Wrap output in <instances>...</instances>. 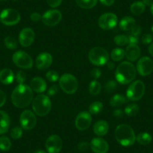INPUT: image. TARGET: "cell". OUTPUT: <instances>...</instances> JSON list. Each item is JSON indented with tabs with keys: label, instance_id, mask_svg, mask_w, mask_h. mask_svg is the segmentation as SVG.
Listing matches in <instances>:
<instances>
[{
	"label": "cell",
	"instance_id": "cell-34",
	"mask_svg": "<svg viewBox=\"0 0 153 153\" xmlns=\"http://www.w3.org/2000/svg\"><path fill=\"white\" fill-rule=\"evenodd\" d=\"M5 47L10 50H15L17 48V42L13 36H7L4 40Z\"/></svg>",
	"mask_w": 153,
	"mask_h": 153
},
{
	"label": "cell",
	"instance_id": "cell-58",
	"mask_svg": "<svg viewBox=\"0 0 153 153\" xmlns=\"http://www.w3.org/2000/svg\"><path fill=\"white\" fill-rule=\"evenodd\" d=\"M13 1H17V0H13Z\"/></svg>",
	"mask_w": 153,
	"mask_h": 153
},
{
	"label": "cell",
	"instance_id": "cell-27",
	"mask_svg": "<svg viewBox=\"0 0 153 153\" xmlns=\"http://www.w3.org/2000/svg\"><path fill=\"white\" fill-rule=\"evenodd\" d=\"M152 137L151 134L146 133V132L140 133L136 137V140L141 145H148L152 142Z\"/></svg>",
	"mask_w": 153,
	"mask_h": 153
},
{
	"label": "cell",
	"instance_id": "cell-8",
	"mask_svg": "<svg viewBox=\"0 0 153 153\" xmlns=\"http://www.w3.org/2000/svg\"><path fill=\"white\" fill-rule=\"evenodd\" d=\"M20 20V14L17 10L7 8L0 14V21L6 26H14Z\"/></svg>",
	"mask_w": 153,
	"mask_h": 153
},
{
	"label": "cell",
	"instance_id": "cell-16",
	"mask_svg": "<svg viewBox=\"0 0 153 153\" xmlns=\"http://www.w3.org/2000/svg\"><path fill=\"white\" fill-rule=\"evenodd\" d=\"M35 32L31 28H25L22 29L19 35V42L24 48L29 47L35 40Z\"/></svg>",
	"mask_w": 153,
	"mask_h": 153
},
{
	"label": "cell",
	"instance_id": "cell-26",
	"mask_svg": "<svg viewBox=\"0 0 153 153\" xmlns=\"http://www.w3.org/2000/svg\"><path fill=\"white\" fill-rule=\"evenodd\" d=\"M131 11L134 15H140L145 11L146 5L143 2H135L131 5Z\"/></svg>",
	"mask_w": 153,
	"mask_h": 153
},
{
	"label": "cell",
	"instance_id": "cell-23",
	"mask_svg": "<svg viewBox=\"0 0 153 153\" xmlns=\"http://www.w3.org/2000/svg\"><path fill=\"white\" fill-rule=\"evenodd\" d=\"M14 74L11 69L4 68L0 71V82L5 85H9L14 80Z\"/></svg>",
	"mask_w": 153,
	"mask_h": 153
},
{
	"label": "cell",
	"instance_id": "cell-28",
	"mask_svg": "<svg viewBox=\"0 0 153 153\" xmlns=\"http://www.w3.org/2000/svg\"><path fill=\"white\" fill-rule=\"evenodd\" d=\"M98 0H76V4L82 8L90 9L96 5Z\"/></svg>",
	"mask_w": 153,
	"mask_h": 153
},
{
	"label": "cell",
	"instance_id": "cell-36",
	"mask_svg": "<svg viewBox=\"0 0 153 153\" xmlns=\"http://www.w3.org/2000/svg\"><path fill=\"white\" fill-rule=\"evenodd\" d=\"M117 82L115 80H108L104 85V90L106 92H112L117 88Z\"/></svg>",
	"mask_w": 153,
	"mask_h": 153
},
{
	"label": "cell",
	"instance_id": "cell-56",
	"mask_svg": "<svg viewBox=\"0 0 153 153\" xmlns=\"http://www.w3.org/2000/svg\"><path fill=\"white\" fill-rule=\"evenodd\" d=\"M5 1H6V0H0V2H5Z\"/></svg>",
	"mask_w": 153,
	"mask_h": 153
},
{
	"label": "cell",
	"instance_id": "cell-30",
	"mask_svg": "<svg viewBox=\"0 0 153 153\" xmlns=\"http://www.w3.org/2000/svg\"><path fill=\"white\" fill-rule=\"evenodd\" d=\"M140 108L139 106L137 104H131L126 106L125 108V113L128 115V117H134L139 113Z\"/></svg>",
	"mask_w": 153,
	"mask_h": 153
},
{
	"label": "cell",
	"instance_id": "cell-25",
	"mask_svg": "<svg viewBox=\"0 0 153 153\" xmlns=\"http://www.w3.org/2000/svg\"><path fill=\"white\" fill-rule=\"evenodd\" d=\"M127 98L122 94H116L110 98V104L112 107H117L123 105L125 103L127 102Z\"/></svg>",
	"mask_w": 153,
	"mask_h": 153
},
{
	"label": "cell",
	"instance_id": "cell-5",
	"mask_svg": "<svg viewBox=\"0 0 153 153\" xmlns=\"http://www.w3.org/2000/svg\"><path fill=\"white\" fill-rule=\"evenodd\" d=\"M59 86L63 92L71 95L78 89V81L74 75L65 74L59 78Z\"/></svg>",
	"mask_w": 153,
	"mask_h": 153
},
{
	"label": "cell",
	"instance_id": "cell-6",
	"mask_svg": "<svg viewBox=\"0 0 153 153\" xmlns=\"http://www.w3.org/2000/svg\"><path fill=\"white\" fill-rule=\"evenodd\" d=\"M89 59L90 62L95 65H104L108 62V53L104 48H100V47H95L89 51Z\"/></svg>",
	"mask_w": 153,
	"mask_h": 153
},
{
	"label": "cell",
	"instance_id": "cell-50",
	"mask_svg": "<svg viewBox=\"0 0 153 153\" xmlns=\"http://www.w3.org/2000/svg\"><path fill=\"white\" fill-rule=\"evenodd\" d=\"M100 2L102 5H106V6H110V5H113L115 0H100Z\"/></svg>",
	"mask_w": 153,
	"mask_h": 153
},
{
	"label": "cell",
	"instance_id": "cell-18",
	"mask_svg": "<svg viewBox=\"0 0 153 153\" xmlns=\"http://www.w3.org/2000/svg\"><path fill=\"white\" fill-rule=\"evenodd\" d=\"M90 148L95 153H107L109 149V145L103 138L95 137L91 141Z\"/></svg>",
	"mask_w": 153,
	"mask_h": 153
},
{
	"label": "cell",
	"instance_id": "cell-37",
	"mask_svg": "<svg viewBox=\"0 0 153 153\" xmlns=\"http://www.w3.org/2000/svg\"><path fill=\"white\" fill-rule=\"evenodd\" d=\"M11 137L14 140L20 139L23 135V130L20 127H14L11 130Z\"/></svg>",
	"mask_w": 153,
	"mask_h": 153
},
{
	"label": "cell",
	"instance_id": "cell-47",
	"mask_svg": "<svg viewBox=\"0 0 153 153\" xmlns=\"http://www.w3.org/2000/svg\"><path fill=\"white\" fill-rule=\"evenodd\" d=\"M42 18V17L41 16V14H38V13L37 12L32 13V14L30 15V19L33 22H38Z\"/></svg>",
	"mask_w": 153,
	"mask_h": 153
},
{
	"label": "cell",
	"instance_id": "cell-42",
	"mask_svg": "<svg viewBox=\"0 0 153 153\" xmlns=\"http://www.w3.org/2000/svg\"><path fill=\"white\" fill-rule=\"evenodd\" d=\"M62 0H47V2L51 8H56L61 5Z\"/></svg>",
	"mask_w": 153,
	"mask_h": 153
},
{
	"label": "cell",
	"instance_id": "cell-9",
	"mask_svg": "<svg viewBox=\"0 0 153 153\" xmlns=\"http://www.w3.org/2000/svg\"><path fill=\"white\" fill-rule=\"evenodd\" d=\"M12 59L14 64L20 68L29 69L33 65V60L32 57L24 51H20L14 53Z\"/></svg>",
	"mask_w": 153,
	"mask_h": 153
},
{
	"label": "cell",
	"instance_id": "cell-17",
	"mask_svg": "<svg viewBox=\"0 0 153 153\" xmlns=\"http://www.w3.org/2000/svg\"><path fill=\"white\" fill-rule=\"evenodd\" d=\"M53 62V56L49 53L44 52L38 56L35 65L38 70L43 71L48 68Z\"/></svg>",
	"mask_w": 153,
	"mask_h": 153
},
{
	"label": "cell",
	"instance_id": "cell-46",
	"mask_svg": "<svg viewBox=\"0 0 153 153\" xmlns=\"http://www.w3.org/2000/svg\"><path fill=\"white\" fill-rule=\"evenodd\" d=\"M128 37V44L129 45H137L139 42V38L137 36L130 35Z\"/></svg>",
	"mask_w": 153,
	"mask_h": 153
},
{
	"label": "cell",
	"instance_id": "cell-11",
	"mask_svg": "<svg viewBox=\"0 0 153 153\" xmlns=\"http://www.w3.org/2000/svg\"><path fill=\"white\" fill-rule=\"evenodd\" d=\"M118 18L113 13H106L102 14L98 19V26L104 30L113 29L117 25Z\"/></svg>",
	"mask_w": 153,
	"mask_h": 153
},
{
	"label": "cell",
	"instance_id": "cell-1",
	"mask_svg": "<svg viewBox=\"0 0 153 153\" xmlns=\"http://www.w3.org/2000/svg\"><path fill=\"white\" fill-rule=\"evenodd\" d=\"M33 99V91L26 84H19L11 94V101L15 107L25 108Z\"/></svg>",
	"mask_w": 153,
	"mask_h": 153
},
{
	"label": "cell",
	"instance_id": "cell-10",
	"mask_svg": "<svg viewBox=\"0 0 153 153\" xmlns=\"http://www.w3.org/2000/svg\"><path fill=\"white\" fill-rule=\"evenodd\" d=\"M20 126L25 130H32L36 125L37 119L35 113L31 110H26L20 114Z\"/></svg>",
	"mask_w": 153,
	"mask_h": 153
},
{
	"label": "cell",
	"instance_id": "cell-14",
	"mask_svg": "<svg viewBox=\"0 0 153 153\" xmlns=\"http://www.w3.org/2000/svg\"><path fill=\"white\" fill-rule=\"evenodd\" d=\"M45 147L48 153H59L62 148V140L58 135H51L47 139Z\"/></svg>",
	"mask_w": 153,
	"mask_h": 153
},
{
	"label": "cell",
	"instance_id": "cell-22",
	"mask_svg": "<svg viewBox=\"0 0 153 153\" xmlns=\"http://www.w3.org/2000/svg\"><path fill=\"white\" fill-rule=\"evenodd\" d=\"M11 124L10 117L6 112L0 110V134H3L8 131Z\"/></svg>",
	"mask_w": 153,
	"mask_h": 153
},
{
	"label": "cell",
	"instance_id": "cell-13",
	"mask_svg": "<svg viewBox=\"0 0 153 153\" xmlns=\"http://www.w3.org/2000/svg\"><path fill=\"white\" fill-rule=\"evenodd\" d=\"M137 70L143 76L149 75L153 71V61L148 56H143L140 59L137 64Z\"/></svg>",
	"mask_w": 153,
	"mask_h": 153
},
{
	"label": "cell",
	"instance_id": "cell-53",
	"mask_svg": "<svg viewBox=\"0 0 153 153\" xmlns=\"http://www.w3.org/2000/svg\"><path fill=\"white\" fill-rule=\"evenodd\" d=\"M152 2H153L152 1V0H143V3L145 5H150V6H151Z\"/></svg>",
	"mask_w": 153,
	"mask_h": 153
},
{
	"label": "cell",
	"instance_id": "cell-7",
	"mask_svg": "<svg viewBox=\"0 0 153 153\" xmlns=\"http://www.w3.org/2000/svg\"><path fill=\"white\" fill-rule=\"evenodd\" d=\"M145 92V84L143 82L138 80L131 83L128 89L126 95L128 99L130 101H139L143 98Z\"/></svg>",
	"mask_w": 153,
	"mask_h": 153
},
{
	"label": "cell",
	"instance_id": "cell-51",
	"mask_svg": "<svg viewBox=\"0 0 153 153\" xmlns=\"http://www.w3.org/2000/svg\"><path fill=\"white\" fill-rule=\"evenodd\" d=\"M107 66L110 70H113L114 68L115 65H114V63L111 62H107Z\"/></svg>",
	"mask_w": 153,
	"mask_h": 153
},
{
	"label": "cell",
	"instance_id": "cell-15",
	"mask_svg": "<svg viewBox=\"0 0 153 153\" xmlns=\"http://www.w3.org/2000/svg\"><path fill=\"white\" fill-rule=\"evenodd\" d=\"M92 123V117L90 113L82 111L78 113L75 120V126L78 130L85 131L88 129Z\"/></svg>",
	"mask_w": 153,
	"mask_h": 153
},
{
	"label": "cell",
	"instance_id": "cell-35",
	"mask_svg": "<svg viewBox=\"0 0 153 153\" xmlns=\"http://www.w3.org/2000/svg\"><path fill=\"white\" fill-rule=\"evenodd\" d=\"M114 42L118 46H125L128 44V37L125 35H119L114 38Z\"/></svg>",
	"mask_w": 153,
	"mask_h": 153
},
{
	"label": "cell",
	"instance_id": "cell-31",
	"mask_svg": "<svg viewBox=\"0 0 153 153\" xmlns=\"http://www.w3.org/2000/svg\"><path fill=\"white\" fill-rule=\"evenodd\" d=\"M125 51L121 48H115L111 52V59L116 62L121 61L125 57Z\"/></svg>",
	"mask_w": 153,
	"mask_h": 153
},
{
	"label": "cell",
	"instance_id": "cell-55",
	"mask_svg": "<svg viewBox=\"0 0 153 153\" xmlns=\"http://www.w3.org/2000/svg\"><path fill=\"white\" fill-rule=\"evenodd\" d=\"M150 11H151L152 14V16H153V2H152V4L151 5V6H150Z\"/></svg>",
	"mask_w": 153,
	"mask_h": 153
},
{
	"label": "cell",
	"instance_id": "cell-38",
	"mask_svg": "<svg viewBox=\"0 0 153 153\" xmlns=\"http://www.w3.org/2000/svg\"><path fill=\"white\" fill-rule=\"evenodd\" d=\"M59 73L56 71H49L46 74V78L49 80L50 82H56L59 80Z\"/></svg>",
	"mask_w": 153,
	"mask_h": 153
},
{
	"label": "cell",
	"instance_id": "cell-32",
	"mask_svg": "<svg viewBox=\"0 0 153 153\" xmlns=\"http://www.w3.org/2000/svg\"><path fill=\"white\" fill-rule=\"evenodd\" d=\"M103 110V104L100 101H95L89 106V113L90 114L96 115L101 113Z\"/></svg>",
	"mask_w": 153,
	"mask_h": 153
},
{
	"label": "cell",
	"instance_id": "cell-45",
	"mask_svg": "<svg viewBox=\"0 0 153 153\" xmlns=\"http://www.w3.org/2000/svg\"><path fill=\"white\" fill-rule=\"evenodd\" d=\"M91 76L94 79H98L101 75V71L99 68H94L92 69L90 73Z\"/></svg>",
	"mask_w": 153,
	"mask_h": 153
},
{
	"label": "cell",
	"instance_id": "cell-12",
	"mask_svg": "<svg viewBox=\"0 0 153 153\" xmlns=\"http://www.w3.org/2000/svg\"><path fill=\"white\" fill-rule=\"evenodd\" d=\"M62 13L58 10H49L42 16V21L47 26H55L60 23L62 20Z\"/></svg>",
	"mask_w": 153,
	"mask_h": 153
},
{
	"label": "cell",
	"instance_id": "cell-52",
	"mask_svg": "<svg viewBox=\"0 0 153 153\" xmlns=\"http://www.w3.org/2000/svg\"><path fill=\"white\" fill-rule=\"evenodd\" d=\"M149 53H150V55L153 57V42H152V44L150 45V46L149 47Z\"/></svg>",
	"mask_w": 153,
	"mask_h": 153
},
{
	"label": "cell",
	"instance_id": "cell-44",
	"mask_svg": "<svg viewBox=\"0 0 153 153\" xmlns=\"http://www.w3.org/2000/svg\"><path fill=\"white\" fill-rule=\"evenodd\" d=\"M58 90V86H57L56 85H53V86H51V88L48 89V95H49V96H54V95L57 94Z\"/></svg>",
	"mask_w": 153,
	"mask_h": 153
},
{
	"label": "cell",
	"instance_id": "cell-4",
	"mask_svg": "<svg viewBox=\"0 0 153 153\" xmlns=\"http://www.w3.org/2000/svg\"><path fill=\"white\" fill-rule=\"evenodd\" d=\"M32 109L35 114L39 117H45L50 113L51 110V101L46 95H38L33 100Z\"/></svg>",
	"mask_w": 153,
	"mask_h": 153
},
{
	"label": "cell",
	"instance_id": "cell-43",
	"mask_svg": "<svg viewBox=\"0 0 153 153\" xmlns=\"http://www.w3.org/2000/svg\"><path fill=\"white\" fill-rule=\"evenodd\" d=\"M89 147H90V144L88 143L87 142H85V141L84 142L80 143L78 144V146H77V148H78V149L81 152L86 151V150H87Z\"/></svg>",
	"mask_w": 153,
	"mask_h": 153
},
{
	"label": "cell",
	"instance_id": "cell-33",
	"mask_svg": "<svg viewBox=\"0 0 153 153\" xmlns=\"http://www.w3.org/2000/svg\"><path fill=\"white\" fill-rule=\"evenodd\" d=\"M11 142L8 137L2 136L0 137V149L2 151L7 152L11 149Z\"/></svg>",
	"mask_w": 153,
	"mask_h": 153
},
{
	"label": "cell",
	"instance_id": "cell-48",
	"mask_svg": "<svg viewBox=\"0 0 153 153\" xmlns=\"http://www.w3.org/2000/svg\"><path fill=\"white\" fill-rule=\"evenodd\" d=\"M6 101V95L2 90L0 89V107H2Z\"/></svg>",
	"mask_w": 153,
	"mask_h": 153
},
{
	"label": "cell",
	"instance_id": "cell-21",
	"mask_svg": "<svg viewBox=\"0 0 153 153\" xmlns=\"http://www.w3.org/2000/svg\"><path fill=\"white\" fill-rule=\"evenodd\" d=\"M109 125L104 120H99L96 122L93 126V131L98 136H104L108 133Z\"/></svg>",
	"mask_w": 153,
	"mask_h": 153
},
{
	"label": "cell",
	"instance_id": "cell-49",
	"mask_svg": "<svg viewBox=\"0 0 153 153\" xmlns=\"http://www.w3.org/2000/svg\"><path fill=\"white\" fill-rule=\"evenodd\" d=\"M123 111L121 110V109H117L113 111V115L115 117H117V118H120L123 116Z\"/></svg>",
	"mask_w": 153,
	"mask_h": 153
},
{
	"label": "cell",
	"instance_id": "cell-41",
	"mask_svg": "<svg viewBox=\"0 0 153 153\" xmlns=\"http://www.w3.org/2000/svg\"><path fill=\"white\" fill-rule=\"evenodd\" d=\"M131 35H134V36H138L140 35L141 32H142V28L139 25H135L133 27V29L130 31Z\"/></svg>",
	"mask_w": 153,
	"mask_h": 153
},
{
	"label": "cell",
	"instance_id": "cell-54",
	"mask_svg": "<svg viewBox=\"0 0 153 153\" xmlns=\"http://www.w3.org/2000/svg\"><path fill=\"white\" fill-rule=\"evenodd\" d=\"M34 153H47L45 150H42V149H37L36 151H35Z\"/></svg>",
	"mask_w": 153,
	"mask_h": 153
},
{
	"label": "cell",
	"instance_id": "cell-57",
	"mask_svg": "<svg viewBox=\"0 0 153 153\" xmlns=\"http://www.w3.org/2000/svg\"><path fill=\"white\" fill-rule=\"evenodd\" d=\"M152 33H153V26H152Z\"/></svg>",
	"mask_w": 153,
	"mask_h": 153
},
{
	"label": "cell",
	"instance_id": "cell-24",
	"mask_svg": "<svg viewBox=\"0 0 153 153\" xmlns=\"http://www.w3.org/2000/svg\"><path fill=\"white\" fill-rule=\"evenodd\" d=\"M135 20L131 17H125L120 23V27L123 31L129 32L135 26Z\"/></svg>",
	"mask_w": 153,
	"mask_h": 153
},
{
	"label": "cell",
	"instance_id": "cell-2",
	"mask_svg": "<svg viewBox=\"0 0 153 153\" xmlns=\"http://www.w3.org/2000/svg\"><path fill=\"white\" fill-rule=\"evenodd\" d=\"M137 70L135 66L129 62L120 63L116 71V78L121 84H128L136 77Z\"/></svg>",
	"mask_w": 153,
	"mask_h": 153
},
{
	"label": "cell",
	"instance_id": "cell-19",
	"mask_svg": "<svg viewBox=\"0 0 153 153\" xmlns=\"http://www.w3.org/2000/svg\"><path fill=\"white\" fill-rule=\"evenodd\" d=\"M125 55L129 61H137L140 56V49L137 45H129L126 48Z\"/></svg>",
	"mask_w": 153,
	"mask_h": 153
},
{
	"label": "cell",
	"instance_id": "cell-20",
	"mask_svg": "<svg viewBox=\"0 0 153 153\" xmlns=\"http://www.w3.org/2000/svg\"><path fill=\"white\" fill-rule=\"evenodd\" d=\"M30 88L32 91L37 93H42L45 92L47 89L46 81L42 77L36 76L31 80Z\"/></svg>",
	"mask_w": 153,
	"mask_h": 153
},
{
	"label": "cell",
	"instance_id": "cell-29",
	"mask_svg": "<svg viewBox=\"0 0 153 153\" xmlns=\"http://www.w3.org/2000/svg\"><path fill=\"white\" fill-rule=\"evenodd\" d=\"M101 85L97 80H93L90 83L89 86V92L92 95L96 96L101 92Z\"/></svg>",
	"mask_w": 153,
	"mask_h": 153
},
{
	"label": "cell",
	"instance_id": "cell-3",
	"mask_svg": "<svg viewBox=\"0 0 153 153\" xmlns=\"http://www.w3.org/2000/svg\"><path fill=\"white\" fill-rule=\"evenodd\" d=\"M114 134L117 142L124 146H132L136 140V135L133 128L128 124H121L117 126Z\"/></svg>",
	"mask_w": 153,
	"mask_h": 153
},
{
	"label": "cell",
	"instance_id": "cell-40",
	"mask_svg": "<svg viewBox=\"0 0 153 153\" xmlns=\"http://www.w3.org/2000/svg\"><path fill=\"white\" fill-rule=\"evenodd\" d=\"M153 40V36L151 34H144L143 35L141 38V42L144 45H149V44H151Z\"/></svg>",
	"mask_w": 153,
	"mask_h": 153
},
{
	"label": "cell",
	"instance_id": "cell-39",
	"mask_svg": "<svg viewBox=\"0 0 153 153\" xmlns=\"http://www.w3.org/2000/svg\"><path fill=\"white\" fill-rule=\"evenodd\" d=\"M15 80L17 83L19 84H24L25 81L26 80V74L23 71H19L17 72V74L15 76Z\"/></svg>",
	"mask_w": 153,
	"mask_h": 153
}]
</instances>
